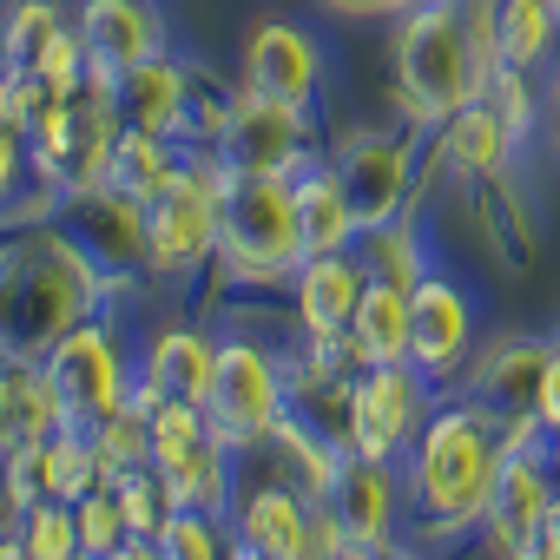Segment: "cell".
<instances>
[{
	"label": "cell",
	"instance_id": "74e56055",
	"mask_svg": "<svg viewBox=\"0 0 560 560\" xmlns=\"http://www.w3.org/2000/svg\"><path fill=\"white\" fill-rule=\"evenodd\" d=\"M106 560H159V540H139V534H132V540H119Z\"/></svg>",
	"mask_w": 560,
	"mask_h": 560
},
{
	"label": "cell",
	"instance_id": "cb8c5ba5",
	"mask_svg": "<svg viewBox=\"0 0 560 560\" xmlns=\"http://www.w3.org/2000/svg\"><path fill=\"white\" fill-rule=\"evenodd\" d=\"M514 126L488 106V100H475V106H462L448 126H442V152H448V165L462 172V178H494L501 165H508V152H514Z\"/></svg>",
	"mask_w": 560,
	"mask_h": 560
},
{
	"label": "cell",
	"instance_id": "d6a6232c",
	"mask_svg": "<svg viewBox=\"0 0 560 560\" xmlns=\"http://www.w3.org/2000/svg\"><path fill=\"white\" fill-rule=\"evenodd\" d=\"M54 34H67V21H60L54 0H21L14 21H8V34H0V60H8V67H27Z\"/></svg>",
	"mask_w": 560,
	"mask_h": 560
},
{
	"label": "cell",
	"instance_id": "60d3db41",
	"mask_svg": "<svg viewBox=\"0 0 560 560\" xmlns=\"http://www.w3.org/2000/svg\"><path fill=\"white\" fill-rule=\"evenodd\" d=\"M231 560H264V553H250V547H244V540H237V553H231Z\"/></svg>",
	"mask_w": 560,
	"mask_h": 560
},
{
	"label": "cell",
	"instance_id": "ac0fdd59",
	"mask_svg": "<svg viewBox=\"0 0 560 560\" xmlns=\"http://www.w3.org/2000/svg\"><path fill=\"white\" fill-rule=\"evenodd\" d=\"M291 191H298V237H304V257H337V250H350V244L363 237L357 205H350L337 165H324V172H298Z\"/></svg>",
	"mask_w": 560,
	"mask_h": 560
},
{
	"label": "cell",
	"instance_id": "e575fe53",
	"mask_svg": "<svg viewBox=\"0 0 560 560\" xmlns=\"http://www.w3.org/2000/svg\"><path fill=\"white\" fill-rule=\"evenodd\" d=\"M534 422L547 435H560V343L547 350V376H540V396H534Z\"/></svg>",
	"mask_w": 560,
	"mask_h": 560
},
{
	"label": "cell",
	"instance_id": "9c48e42d",
	"mask_svg": "<svg viewBox=\"0 0 560 560\" xmlns=\"http://www.w3.org/2000/svg\"><path fill=\"white\" fill-rule=\"evenodd\" d=\"M224 442L211 435L198 402H159L152 409V468L165 475V488L178 494V508H205L218 514L231 494V468H224Z\"/></svg>",
	"mask_w": 560,
	"mask_h": 560
},
{
	"label": "cell",
	"instance_id": "8d00e7d4",
	"mask_svg": "<svg viewBox=\"0 0 560 560\" xmlns=\"http://www.w3.org/2000/svg\"><path fill=\"white\" fill-rule=\"evenodd\" d=\"M21 370H27V357L0 350V416H8V402H14V383H21Z\"/></svg>",
	"mask_w": 560,
	"mask_h": 560
},
{
	"label": "cell",
	"instance_id": "ba28073f",
	"mask_svg": "<svg viewBox=\"0 0 560 560\" xmlns=\"http://www.w3.org/2000/svg\"><path fill=\"white\" fill-rule=\"evenodd\" d=\"M211 152H218V165L250 172V178H298V172H311L304 165L311 159V119H304V106H277V100L244 86L224 106Z\"/></svg>",
	"mask_w": 560,
	"mask_h": 560
},
{
	"label": "cell",
	"instance_id": "603a6c76",
	"mask_svg": "<svg viewBox=\"0 0 560 560\" xmlns=\"http://www.w3.org/2000/svg\"><path fill=\"white\" fill-rule=\"evenodd\" d=\"M191 159H198V152H178V145H172V132L126 126V132H119V152H113L106 185H113V191H126L132 205H145V198H152V191H165Z\"/></svg>",
	"mask_w": 560,
	"mask_h": 560
},
{
	"label": "cell",
	"instance_id": "44dd1931",
	"mask_svg": "<svg viewBox=\"0 0 560 560\" xmlns=\"http://www.w3.org/2000/svg\"><path fill=\"white\" fill-rule=\"evenodd\" d=\"M547 350L553 343H501L488 350V363L475 370V402L521 422L534 416V396H540V376H547Z\"/></svg>",
	"mask_w": 560,
	"mask_h": 560
},
{
	"label": "cell",
	"instance_id": "4dcf8cb0",
	"mask_svg": "<svg viewBox=\"0 0 560 560\" xmlns=\"http://www.w3.org/2000/svg\"><path fill=\"white\" fill-rule=\"evenodd\" d=\"M73 521H80V553H86V560H106L119 540H132V527H126V508H119L113 481H106V488H93L86 501H73Z\"/></svg>",
	"mask_w": 560,
	"mask_h": 560
},
{
	"label": "cell",
	"instance_id": "f546056e",
	"mask_svg": "<svg viewBox=\"0 0 560 560\" xmlns=\"http://www.w3.org/2000/svg\"><path fill=\"white\" fill-rule=\"evenodd\" d=\"M363 244H370V257H363L370 284H396V291H416L422 284V250H416V231L402 218L383 224V231H363Z\"/></svg>",
	"mask_w": 560,
	"mask_h": 560
},
{
	"label": "cell",
	"instance_id": "ffe728a7",
	"mask_svg": "<svg viewBox=\"0 0 560 560\" xmlns=\"http://www.w3.org/2000/svg\"><path fill=\"white\" fill-rule=\"evenodd\" d=\"M211 376H218V343L198 337V330H165L145 357V389L159 402H198L205 409Z\"/></svg>",
	"mask_w": 560,
	"mask_h": 560
},
{
	"label": "cell",
	"instance_id": "ab89813d",
	"mask_svg": "<svg viewBox=\"0 0 560 560\" xmlns=\"http://www.w3.org/2000/svg\"><path fill=\"white\" fill-rule=\"evenodd\" d=\"M0 560H34V553H27L21 540H0Z\"/></svg>",
	"mask_w": 560,
	"mask_h": 560
},
{
	"label": "cell",
	"instance_id": "f35d334b",
	"mask_svg": "<svg viewBox=\"0 0 560 560\" xmlns=\"http://www.w3.org/2000/svg\"><path fill=\"white\" fill-rule=\"evenodd\" d=\"M350 560H422V553H416V547H396V540H389V547H376V553H350Z\"/></svg>",
	"mask_w": 560,
	"mask_h": 560
},
{
	"label": "cell",
	"instance_id": "5bb4252c",
	"mask_svg": "<svg viewBox=\"0 0 560 560\" xmlns=\"http://www.w3.org/2000/svg\"><path fill=\"white\" fill-rule=\"evenodd\" d=\"M337 534L350 553H376L389 547V527H396V481H389V462H370V455H343L330 494H324Z\"/></svg>",
	"mask_w": 560,
	"mask_h": 560
},
{
	"label": "cell",
	"instance_id": "7a4b0ae2",
	"mask_svg": "<svg viewBox=\"0 0 560 560\" xmlns=\"http://www.w3.org/2000/svg\"><path fill=\"white\" fill-rule=\"evenodd\" d=\"M488 73H494L488 21H475L462 0L409 8V21L396 34V86H402V113L416 126H448L462 106L488 100Z\"/></svg>",
	"mask_w": 560,
	"mask_h": 560
},
{
	"label": "cell",
	"instance_id": "30bf717a",
	"mask_svg": "<svg viewBox=\"0 0 560 560\" xmlns=\"http://www.w3.org/2000/svg\"><path fill=\"white\" fill-rule=\"evenodd\" d=\"M422 409H429V376L409 363H383L363 370L350 389V455L370 462H396L416 435H422Z\"/></svg>",
	"mask_w": 560,
	"mask_h": 560
},
{
	"label": "cell",
	"instance_id": "8992f818",
	"mask_svg": "<svg viewBox=\"0 0 560 560\" xmlns=\"http://www.w3.org/2000/svg\"><path fill=\"white\" fill-rule=\"evenodd\" d=\"M145 224V264L152 270H191L218 250V152L191 159L165 191L139 205Z\"/></svg>",
	"mask_w": 560,
	"mask_h": 560
},
{
	"label": "cell",
	"instance_id": "1f68e13d",
	"mask_svg": "<svg viewBox=\"0 0 560 560\" xmlns=\"http://www.w3.org/2000/svg\"><path fill=\"white\" fill-rule=\"evenodd\" d=\"M159 560H231V547L205 508H178L159 534Z\"/></svg>",
	"mask_w": 560,
	"mask_h": 560
},
{
	"label": "cell",
	"instance_id": "d590c367",
	"mask_svg": "<svg viewBox=\"0 0 560 560\" xmlns=\"http://www.w3.org/2000/svg\"><path fill=\"white\" fill-rule=\"evenodd\" d=\"M324 8H337V14H409L422 0H324Z\"/></svg>",
	"mask_w": 560,
	"mask_h": 560
},
{
	"label": "cell",
	"instance_id": "b9f144b4",
	"mask_svg": "<svg viewBox=\"0 0 560 560\" xmlns=\"http://www.w3.org/2000/svg\"><path fill=\"white\" fill-rule=\"evenodd\" d=\"M553 145H560V93H553Z\"/></svg>",
	"mask_w": 560,
	"mask_h": 560
},
{
	"label": "cell",
	"instance_id": "7bdbcfd3",
	"mask_svg": "<svg viewBox=\"0 0 560 560\" xmlns=\"http://www.w3.org/2000/svg\"><path fill=\"white\" fill-rule=\"evenodd\" d=\"M553 14H560V0H553Z\"/></svg>",
	"mask_w": 560,
	"mask_h": 560
},
{
	"label": "cell",
	"instance_id": "d4e9b609",
	"mask_svg": "<svg viewBox=\"0 0 560 560\" xmlns=\"http://www.w3.org/2000/svg\"><path fill=\"white\" fill-rule=\"evenodd\" d=\"M409 298L416 291H396V284H370L363 291L357 324H350V350H357L363 370L409 363Z\"/></svg>",
	"mask_w": 560,
	"mask_h": 560
},
{
	"label": "cell",
	"instance_id": "4fadbf2b",
	"mask_svg": "<svg viewBox=\"0 0 560 560\" xmlns=\"http://www.w3.org/2000/svg\"><path fill=\"white\" fill-rule=\"evenodd\" d=\"M553 501H560V494H553V481H547L540 455H527V442H514V448L501 455L494 488H488V508H481V527H488L494 553H501V560H514V553L540 534V521H547V508H553Z\"/></svg>",
	"mask_w": 560,
	"mask_h": 560
},
{
	"label": "cell",
	"instance_id": "ee69618b",
	"mask_svg": "<svg viewBox=\"0 0 560 560\" xmlns=\"http://www.w3.org/2000/svg\"><path fill=\"white\" fill-rule=\"evenodd\" d=\"M0 80H8V73H0Z\"/></svg>",
	"mask_w": 560,
	"mask_h": 560
},
{
	"label": "cell",
	"instance_id": "d6986e66",
	"mask_svg": "<svg viewBox=\"0 0 560 560\" xmlns=\"http://www.w3.org/2000/svg\"><path fill=\"white\" fill-rule=\"evenodd\" d=\"M311 521H317V494H298V488H257L244 508H237V540L264 560H298V547L311 540Z\"/></svg>",
	"mask_w": 560,
	"mask_h": 560
},
{
	"label": "cell",
	"instance_id": "277c9868",
	"mask_svg": "<svg viewBox=\"0 0 560 560\" xmlns=\"http://www.w3.org/2000/svg\"><path fill=\"white\" fill-rule=\"evenodd\" d=\"M119 132H126V106H119V86L106 73L80 80L73 93H60L34 126H27V145H34V178L54 191V198H80L93 185H106L113 172V152H119Z\"/></svg>",
	"mask_w": 560,
	"mask_h": 560
},
{
	"label": "cell",
	"instance_id": "836d02e7",
	"mask_svg": "<svg viewBox=\"0 0 560 560\" xmlns=\"http://www.w3.org/2000/svg\"><path fill=\"white\" fill-rule=\"evenodd\" d=\"M34 172V145H27V126L14 113H0V205L14 198V185Z\"/></svg>",
	"mask_w": 560,
	"mask_h": 560
},
{
	"label": "cell",
	"instance_id": "f1b7e54d",
	"mask_svg": "<svg viewBox=\"0 0 560 560\" xmlns=\"http://www.w3.org/2000/svg\"><path fill=\"white\" fill-rule=\"evenodd\" d=\"M21 547L34 560H86L80 553V521H73V501H34L21 508Z\"/></svg>",
	"mask_w": 560,
	"mask_h": 560
},
{
	"label": "cell",
	"instance_id": "52a82bcc",
	"mask_svg": "<svg viewBox=\"0 0 560 560\" xmlns=\"http://www.w3.org/2000/svg\"><path fill=\"white\" fill-rule=\"evenodd\" d=\"M40 370H47V389H54L60 429H80V435H100L106 416L132 396V389H126L119 343H113L100 324H73V330L47 350Z\"/></svg>",
	"mask_w": 560,
	"mask_h": 560
},
{
	"label": "cell",
	"instance_id": "9a60e30c",
	"mask_svg": "<svg viewBox=\"0 0 560 560\" xmlns=\"http://www.w3.org/2000/svg\"><path fill=\"white\" fill-rule=\"evenodd\" d=\"M291 291H298V324L311 343H343L350 324H357V304L370 291V270L363 257H304V270L291 277Z\"/></svg>",
	"mask_w": 560,
	"mask_h": 560
},
{
	"label": "cell",
	"instance_id": "e0dca14e",
	"mask_svg": "<svg viewBox=\"0 0 560 560\" xmlns=\"http://www.w3.org/2000/svg\"><path fill=\"white\" fill-rule=\"evenodd\" d=\"M462 357H468V298L448 277H422L409 298V363L429 383H442L462 370Z\"/></svg>",
	"mask_w": 560,
	"mask_h": 560
},
{
	"label": "cell",
	"instance_id": "7c38bea8",
	"mask_svg": "<svg viewBox=\"0 0 560 560\" xmlns=\"http://www.w3.org/2000/svg\"><path fill=\"white\" fill-rule=\"evenodd\" d=\"M317 80H324V54L304 27L291 21H264L244 34V86L277 100V106H304L317 100Z\"/></svg>",
	"mask_w": 560,
	"mask_h": 560
},
{
	"label": "cell",
	"instance_id": "7402d4cb",
	"mask_svg": "<svg viewBox=\"0 0 560 560\" xmlns=\"http://www.w3.org/2000/svg\"><path fill=\"white\" fill-rule=\"evenodd\" d=\"M119 86V106H126V126H145V132H185L191 126V86H185V73L159 54V60H145V67H132L126 80H113Z\"/></svg>",
	"mask_w": 560,
	"mask_h": 560
},
{
	"label": "cell",
	"instance_id": "2e32d148",
	"mask_svg": "<svg viewBox=\"0 0 560 560\" xmlns=\"http://www.w3.org/2000/svg\"><path fill=\"white\" fill-rule=\"evenodd\" d=\"M80 40H86L93 73H106V80H126L132 67L159 60V47H165L159 14L145 0H86L80 8Z\"/></svg>",
	"mask_w": 560,
	"mask_h": 560
},
{
	"label": "cell",
	"instance_id": "3957f363",
	"mask_svg": "<svg viewBox=\"0 0 560 560\" xmlns=\"http://www.w3.org/2000/svg\"><path fill=\"white\" fill-rule=\"evenodd\" d=\"M218 264L231 284H284L304 270L291 178H250L218 165Z\"/></svg>",
	"mask_w": 560,
	"mask_h": 560
},
{
	"label": "cell",
	"instance_id": "484cf974",
	"mask_svg": "<svg viewBox=\"0 0 560 560\" xmlns=\"http://www.w3.org/2000/svg\"><path fill=\"white\" fill-rule=\"evenodd\" d=\"M553 0H494V14H488V40H494V67H540L547 47H553Z\"/></svg>",
	"mask_w": 560,
	"mask_h": 560
},
{
	"label": "cell",
	"instance_id": "5b68a950",
	"mask_svg": "<svg viewBox=\"0 0 560 560\" xmlns=\"http://www.w3.org/2000/svg\"><path fill=\"white\" fill-rule=\"evenodd\" d=\"M291 402H284V383H277V363L257 350V343H218V376H211V396H205V422L224 448H264L277 442Z\"/></svg>",
	"mask_w": 560,
	"mask_h": 560
},
{
	"label": "cell",
	"instance_id": "8fae6325",
	"mask_svg": "<svg viewBox=\"0 0 560 560\" xmlns=\"http://www.w3.org/2000/svg\"><path fill=\"white\" fill-rule=\"evenodd\" d=\"M337 178L357 205V224L363 231H383L402 218V198H409V152L396 132H350L337 145Z\"/></svg>",
	"mask_w": 560,
	"mask_h": 560
},
{
	"label": "cell",
	"instance_id": "6da1fadb",
	"mask_svg": "<svg viewBox=\"0 0 560 560\" xmlns=\"http://www.w3.org/2000/svg\"><path fill=\"white\" fill-rule=\"evenodd\" d=\"M540 422L521 416H494L481 402H462V409H442L422 422L416 435V508H422V527L429 534H468L481 527V508H488V488H494V468L514 442H527Z\"/></svg>",
	"mask_w": 560,
	"mask_h": 560
},
{
	"label": "cell",
	"instance_id": "4316f807",
	"mask_svg": "<svg viewBox=\"0 0 560 560\" xmlns=\"http://www.w3.org/2000/svg\"><path fill=\"white\" fill-rule=\"evenodd\" d=\"M152 409H159V396L139 383V389H132V396L106 416V429L93 435L113 475H126V468H145V462H152Z\"/></svg>",
	"mask_w": 560,
	"mask_h": 560
},
{
	"label": "cell",
	"instance_id": "83f0119b",
	"mask_svg": "<svg viewBox=\"0 0 560 560\" xmlns=\"http://www.w3.org/2000/svg\"><path fill=\"white\" fill-rule=\"evenodd\" d=\"M113 494H119V508H126V527L139 534V540H159L165 534V521L178 514V494L165 488V475L145 462V468H126V475H113Z\"/></svg>",
	"mask_w": 560,
	"mask_h": 560
}]
</instances>
